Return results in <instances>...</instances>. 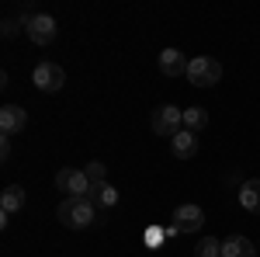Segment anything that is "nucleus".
<instances>
[{
	"label": "nucleus",
	"mask_w": 260,
	"mask_h": 257,
	"mask_svg": "<svg viewBox=\"0 0 260 257\" xmlns=\"http://www.w3.org/2000/svg\"><path fill=\"white\" fill-rule=\"evenodd\" d=\"M56 219L66 230H87L98 219V205L90 198H62L59 209H56Z\"/></svg>",
	"instance_id": "f257e3e1"
},
{
	"label": "nucleus",
	"mask_w": 260,
	"mask_h": 257,
	"mask_svg": "<svg viewBox=\"0 0 260 257\" xmlns=\"http://www.w3.org/2000/svg\"><path fill=\"white\" fill-rule=\"evenodd\" d=\"M56 188H59L66 198H87L90 195V178L83 174L80 167H62L59 174H56Z\"/></svg>",
	"instance_id": "f03ea898"
},
{
	"label": "nucleus",
	"mask_w": 260,
	"mask_h": 257,
	"mask_svg": "<svg viewBox=\"0 0 260 257\" xmlns=\"http://www.w3.org/2000/svg\"><path fill=\"white\" fill-rule=\"evenodd\" d=\"M187 80L194 87H212V83L222 80V66L212 56H194V60L187 63Z\"/></svg>",
	"instance_id": "7ed1b4c3"
},
{
	"label": "nucleus",
	"mask_w": 260,
	"mask_h": 257,
	"mask_svg": "<svg viewBox=\"0 0 260 257\" xmlns=\"http://www.w3.org/2000/svg\"><path fill=\"white\" fill-rule=\"evenodd\" d=\"M180 129H184V111H180V108H174V104H160V108L153 111V132H156V136L174 139Z\"/></svg>",
	"instance_id": "20e7f679"
},
{
	"label": "nucleus",
	"mask_w": 260,
	"mask_h": 257,
	"mask_svg": "<svg viewBox=\"0 0 260 257\" xmlns=\"http://www.w3.org/2000/svg\"><path fill=\"white\" fill-rule=\"evenodd\" d=\"M201 226H205L201 205L187 202V205H177V209H174V230H170V233H198Z\"/></svg>",
	"instance_id": "39448f33"
},
{
	"label": "nucleus",
	"mask_w": 260,
	"mask_h": 257,
	"mask_svg": "<svg viewBox=\"0 0 260 257\" xmlns=\"http://www.w3.org/2000/svg\"><path fill=\"white\" fill-rule=\"evenodd\" d=\"M31 83L39 87V91H59L62 83H66V70H62L59 63H39L35 66V73H31Z\"/></svg>",
	"instance_id": "423d86ee"
},
{
	"label": "nucleus",
	"mask_w": 260,
	"mask_h": 257,
	"mask_svg": "<svg viewBox=\"0 0 260 257\" xmlns=\"http://www.w3.org/2000/svg\"><path fill=\"white\" fill-rule=\"evenodd\" d=\"M24 32H28V39L35 42V45H49V42L56 39V18L52 14H35L24 24Z\"/></svg>",
	"instance_id": "0eeeda50"
},
{
	"label": "nucleus",
	"mask_w": 260,
	"mask_h": 257,
	"mask_svg": "<svg viewBox=\"0 0 260 257\" xmlns=\"http://www.w3.org/2000/svg\"><path fill=\"white\" fill-rule=\"evenodd\" d=\"M28 125V111L21 108V104H4L0 108V136H18L21 129Z\"/></svg>",
	"instance_id": "6e6552de"
},
{
	"label": "nucleus",
	"mask_w": 260,
	"mask_h": 257,
	"mask_svg": "<svg viewBox=\"0 0 260 257\" xmlns=\"http://www.w3.org/2000/svg\"><path fill=\"white\" fill-rule=\"evenodd\" d=\"M187 56L180 49H163L160 52V73L163 77H187Z\"/></svg>",
	"instance_id": "1a4fd4ad"
},
{
	"label": "nucleus",
	"mask_w": 260,
	"mask_h": 257,
	"mask_svg": "<svg viewBox=\"0 0 260 257\" xmlns=\"http://www.w3.org/2000/svg\"><path fill=\"white\" fill-rule=\"evenodd\" d=\"M222 257H257V247H253V240L236 233V237L222 240Z\"/></svg>",
	"instance_id": "9d476101"
},
{
	"label": "nucleus",
	"mask_w": 260,
	"mask_h": 257,
	"mask_svg": "<svg viewBox=\"0 0 260 257\" xmlns=\"http://www.w3.org/2000/svg\"><path fill=\"white\" fill-rule=\"evenodd\" d=\"M21 205H24V188L21 184H7L4 195H0V216L11 219V212H21Z\"/></svg>",
	"instance_id": "9b49d317"
},
{
	"label": "nucleus",
	"mask_w": 260,
	"mask_h": 257,
	"mask_svg": "<svg viewBox=\"0 0 260 257\" xmlns=\"http://www.w3.org/2000/svg\"><path fill=\"white\" fill-rule=\"evenodd\" d=\"M170 150H174V157L187 160V157H194V153H198V139H194V132H187V129H180L177 136L170 139Z\"/></svg>",
	"instance_id": "f8f14e48"
},
{
	"label": "nucleus",
	"mask_w": 260,
	"mask_h": 257,
	"mask_svg": "<svg viewBox=\"0 0 260 257\" xmlns=\"http://www.w3.org/2000/svg\"><path fill=\"white\" fill-rule=\"evenodd\" d=\"M240 205L246 209V212H257V216H260V178L243 181V188H240Z\"/></svg>",
	"instance_id": "ddd939ff"
},
{
	"label": "nucleus",
	"mask_w": 260,
	"mask_h": 257,
	"mask_svg": "<svg viewBox=\"0 0 260 257\" xmlns=\"http://www.w3.org/2000/svg\"><path fill=\"white\" fill-rule=\"evenodd\" d=\"M87 198H90L98 209H111V205H118V188H115V184H98V188H90Z\"/></svg>",
	"instance_id": "4468645a"
},
{
	"label": "nucleus",
	"mask_w": 260,
	"mask_h": 257,
	"mask_svg": "<svg viewBox=\"0 0 260 257\" xmlns=\"http://www.w3.org/2000/svg\"><path fill=\"white\" fill-rule=\"evenodd\" d=\"M205 125H208V111L205 108H187L184 111V129L187 132H201Z\"/></svg>",
	"instance_id": "2eb2a0df"
},
{
	"label": "nucleus",
	"mask_w": 260,
	"mask_h": 257,
	"mask_svg": "<svg viewBox=\"0 0 260 257\" xmlns=\"http://www.w3.org/2000/svg\"><path fill=\"white\" fill-rule=\"evenodd\" d=\"M83 174L90 178V184H94V188H98V184H108V167H104L101 160H90V163L83 167Z\"/></svg>",
	"instance_id": "dca6fc26"
},
{
	"label": "nucleus",
	"mask_w": 260,
	"mask_h": 257,
	"mask_svg": "<svg viewBox=\"0 0 260 257\" xmlns=\"http://www.w3.org/2000/svg\"><path fill=\"white\" fill-rule=\"evenodd\" d=\"M194 257H222V240H215V237H205V240L198 243Z\"/></svg>",
	"instance_id": "f3484780"
},
{
	"label": "nucleus",
	"mask_w": 260,
	"mask_h": 257,
	"mask_svg": "<svg viewBox=\"0 0 260 257\" xmlns=\"http://www.w3.org/2000/svg\"><path fill=\"white\" fill-rule=\"evenodd\" d=\"M0 160H4V163L11 160V139L7 136H4V142H0Z\"/></svg>",
	"instance_id": "a211bd4d"
}]
</instances>
